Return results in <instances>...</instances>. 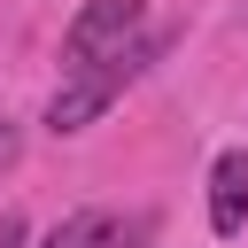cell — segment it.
Here are the masks:
<instances>
[{
    "mask_svg": "<svg viewBox=\"0 0 248 248\" xmlns=\"http://www.w3.org/2000/svg\"><path fill=\"white\" fill-rule=\"evenodd\" d=\"M147 39V0H85L62 31V78L70 70H101V62H124L132 46Z\"/></svg>",
    "mask_w": 248,
    "mask_h": 248,
    "instance_id": "obj_1",
    "label": "cell"
},
{
    "mask_svg": "<svg viewBox=\"0 0 248 248\" xmlns=\"http://www.w3.org/2000/svg\"><path fill=\"white\" fill-rule=\"evenodd\" d=\"M155 46H163V39H140L124 62H101V70H70V78L54 85V101H46V132H85L93 116H108V101H116V93H124V85H132L147 62H155Z\"/></svg>",
    "mask_w": 248,
    "mask_h": 248,
    "instance_id": "obj_2",
    "label": "cell"
},
{
    "mask_svg": "<svg viewBox=\"0 0 248 248\" xmlns=\"http://www.w3.org/2000/svg\"><path fill=\"white\" fill-rule=\"evenodd\" d=\"M147 232H155L147 209H78V217H62L39 248H147Z\"/></svg>",
    "mask_w": 248,
    "mask_h": 248,
    "instance_id": "obj_3",
    "label": "cell"
},
{
    "mask_svg": "<svg viewBox=\"0 0 248 248\" xmlns=\"http://www.w3.org/2000/svg\"><path fill=\"white\" fill-rule=\"evenodd\" d=\"M209 232L217 240L248 232V147H225L209 163Z\"/></svg>",
    "mask_w": 248,
    "mask_h": 248,
    "instance_id": "obj_4",
    "label": "cell"
},
{
    "mask_svg": "<svg viewBox=\"0 0 248 248\" xmlns=\"http://www.w3.org/2000/svg\"><path fill=\"white\" fill-rule=\"evenodd\" d=\"M0 163H16V132L8 124H0Z\"/></svg>",
    "mask_w": 248,
    "mask_h": 248,
    "instance_id": "obj_5",
    "label": "cell"
}]
</instances>
